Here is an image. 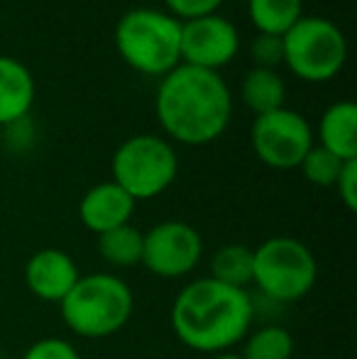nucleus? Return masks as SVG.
I'll return each instance as SVG.
<instances>
[{"label":"nucleus","instance_id":"nucleus-1","mask_svg":"<svg viewBox=\"0 0 357 359\" xmlns=\"http://www.w3.org/2000/svg\"><path fill=\"white\" fill-rule=\"evenodd\" d=\"M255 303L245 288L196 279L177 293L169 323L181 345L201 355L230 352L252 327Z\"/></svg>","mask_w":357,"mask_h":359},{"label":"nucleus","instance_id":"nucleus-2","mask_svg":"<svg viewBox=\"0 0 357 359\" xmlns=\"http://www.w3.org/2000/svg\"><path fill=\"white\" fill-rule=\"evenodd\" d=\"M154 110L169 137L201 147L225 133L233 115V95L220 74L179 64L162 76Z\"/></svg>","mask_w":357,"mask_h":359},{"label":"nucleus","instance_id":"nucleus-3","mask_svg":"<svg viewBox=\"0 0 357 359\" xmlns=\"http://www.w3.org/2000/svg\"><path fill=\"white\" fill-rule=\"evenodd\" d=\"M67 327L86 340H105L120 332L135 311L130 286L115 274H86L59 303Z\"/></svg>","mask_w":357,"mask_h":359},{"label":"nucleus","instance_id":"nucleus-4","mask_svg":"<svg viewBox=\"0 0 357 359\" xmlns=\"http://www.w3.org/2000/svg\"><path fill=\"white\" fill-rule=\"evenodd\" d=\"M115 49L135 72L167 76L181 64V20L154 8L130 10L115 27Z\"/></svg>","mask_w":357,"mask_h":359},{"label":"nucleus","instance_id":"nucleus-5","mask_svg":"<svg viewBox=\"0 0 357 359\" xmlns=\"http://www.w3.org/2000/svg\"><path fill=\"white\" fill-rule=\"evenodd\" d=\"M318 262L296 237H269L252 250V284L276 303H296L314 291Z\"/></svg>","mask_w":357,"mask_h":359},{"label":"nucleus","instance_id":"nucleus-6","mask_svg":"<svg viewBox=\"0 0 357 359\" xmlns=\"http://www.w3.org/2000/svg\"><path fill=\"white\" fill-rule=\"evenodd\" d=\"M113 179L128 196L149 201L162 196L177 181L179 156L174 147L157 135H135L113 154Z\"/></svg>","mask_w":357,"mask_h":359},{"label":"nucleus","instance_id":"nucleus-7","mask_svg":"<svg viewBox=\"0 0 357 359\" xmlns=\"http://www.w3.org/2000/svg\"><path fill=\"white\" fill-rule=\"evenodd\" d=\"M284 64L289 72L309 83H323L340 74L348 59V42L335 22L316 15H304L286 34Z\"/></svg>","mask_w":357,"mask_h":359},{"label":"nucleus","instance_id":"nucleus-8","mask_svg":"<svg viewBox=\"0 0 357 359\" xmlns=\"http://www.w3.org/2000/svg\"><path fill=\"white\" fill-rule=\"evenodd\" d=\"M250 144L257 159L271 169H299L304 156L314 147V130L296 110L279 108L255 115V123L250 128Z\"/></svg>","mask_w":357,"mask_h":359},{"label":"nucleus","instance_id":"nucleus-9","mask_svg":"<svg viewBox=\"0 0 357 359\" xmlns=\"http://www.w3.org/2000/svg\"><path fill=\"white\" fill-rule=\"evenodd\" d=\"M203 257V237L181 220L157 222L144 232L142 266L159 279H184Z\"/></svg>","mask_w":357,"mask_h":359},{"label":"nucleus","instance_id":"nucleus-10","mask_svg":"<svg viewBox=\"0 0 357 359\" xmlns=\"http://www.w3.org/2000/svg\"><path fill=\"white\" fill-rule=\"evenodd\" d=\"M238 49V29L220 15L213 13L181 22V64L218 74V69L233 62Z\"/></svg>","mask_w":357,"mask_h":359},{"label":"nucleus","instance_id":"nucleus-11","mask_svg":"<svg viewBox=\"0 0 357 359\" xmlns=\"http://www.w3.org/2000/svg\"><path fill=\"white\" fill-rule=\"evenodd\" d=\"M79 279L76 262L64 250H39L25 264V286L39 301L62 303Z\"/></svg>","mask_w":357,"mask_h":359},{"label":"nucleus","instance_id":"nucleus-12","mask_svg":"<svg viewBox=\"0 0 357 359\" xmlns=\"http://www.w3.org/2000/svg\"><path fill=\"white\" fill-rule=\"evenodd\" d=\"M135 213V198L128 196L115 181L95 184L83 194L79 203V217L93 235H103L120 225H128Z\"/></svg>","mask_w":357,"mask_h":359},{"label":"nucleus","instance_id":"nucleus-13","mask_svg":"<svg viewBox=\"0 0 357 359\" xmlns=\"http://www.w3.org/2000/svg\"><path fill=\"white\" fill-rule=\"evenodd\" d=\"M34 103V79L22 62L0 54V125L25 120Z\"/></svg>","mask_w":357,"mask_h":359},{"label":"nucleus","instance_id":"nucleus-14","mask_svg":"<svg viewBox=\"0 0 357 359\" xmlns=\"http://www.w3.org/2000/svg\"><path fill=\"white\" fill-rule=\"evenodd\" d=\"M321 147L333 151L338 159H357V105L353 100H338L323 113L318 125Z\"/></svg>","mask_w":357,"mask_h":359},{"label":"nucleus","instance_id":"nucleus-15","mask_svg":"<svg viewBox=\"0 0 357 359\" xmlns=\"http://www.w3.org/2000/svg\"><path fill=\"white\" fill-rule=\"evenodd\" d=\"M240 95L255 115L271 113V110L284 108V81L276 69L252 67L245 74Z\"/></svg>","mask_w":357,"mask_h":359},{"label":"nucleus","instance_id":"nucleus-16","mask_svg":"<svg viewBox=\"0 0 357 359\" xmlns=\"http://www.w3.org/2000/svg\"><path fill=\"white\" fill-rule=\"evenodd\" d=\"M142 247L144 232L130 222L98 235V255L118 269H133L142 264Z\"/></svg>","mask_w":357,"mask_h":359},{"label":"nucleus","instance_id":"nucleus-17","mask_svg":"<svg viewBox=\"0 0 357 359\" xmlns=\"http://www.w3.org/2000/svg\"><path fill=\"white\" fill-rule=\"evenodd\" d=\"M248 13L260 34H286L301 18V0H248Z\"/></svg>","mask_w":357,"mask_h":359},{"label":"nucleus","instance_id":"nucleus-18","mask_svg":"<svg viewBox=\"0 0 357 359\" xmlns=\"http://www.w3.org/2000/svg\"><path fill=\"white\" fill-rule=\"evenodd\" d=\"M210 279L248 291L252 284V250L245 245H225L215 250L210 257Z\"/></svg>","mask_w":357,"mask_h":359},{"label":"nucleus","instance_id":"nucleus-19","mask_svg":"<svg viewBox=\"0 0 357 359\" xmlns=\"http://www.w3.org/2000/svg\"><path fill=\"white\" fill-rule=\"evenodd\" d=\"M243 359H291L294 357V335L281 325H264L245 335Z\"/></svg>","mask_w":357,"mask_h":359},{"label":"nucleus","instance_id":"nucleus-20","mask_svg":"<svg viewBox=\"0 0 357 359\" xmlns=\"http://www.w3.org/2000/svg\"><path fill=\"white\" fill-rule=\"evenodd\" d=\"M345 161L338 159L333 151L323 149L321 144H314L309 149V154L304 156V161L299 164V169L304 171V176L311 181L314 186H321V189H330L338 181V174L343 169Z\"/></svg>","mask_w":357,"mask_h":359},{"label":"nucleus","instance_id":"nucleus-21","mask_svg":"<svg viewBox=\"0 0 357 359\" xmlns=\"http://www.w3.org/2000/svg\"><path fill=\"white\" fill-rule=\"evenodd\" d=\"M250 57H252L255 67L260 69H276L284 64V44L281 37L276 34H257L250 47Z\"/></svg>","mask_w":357,"mask_h":359},{"label":"nucleus","instance_id":"nucleus-22","mask_svg":"<svg viewBox=\"0 0 357 359\" xmlns=\"http://www.w3.org/2000/svg\"><path fill=\"white\" fill-rule=\"evenodd\" d=\"M22 359H81L76 347L64 337H42L25 350Z\"/></svg>","mask_w":357,"mask_h":359},{"label":"nucleus","instance_id":"nucleus-23","mask_svg":"<svg viewBox=\"0 0 357 359\" xmlns=\"http://www.w3.org/2000/svg\"><path fill=\"white\" fill-rule=\"evenodd\" d=\"M164 3H167L169 15H174V18L184 22V20L213 15L223 5V0H164Z\"/></svg>","mask_w":357,"mask_h":359},{"label":"nucleus","instance_id":"nucleus-24","mask_svg":"<svg viewBox=\"0 0 357 359\" xmlns=\"http://www.w3.org/2000/svg\"><path fill=\"white\" fill-rule=\"evenodd\" d=\"M333 189L338 191V196H340V201H343L345 208H348L350 213H355L357 210V159L345 161Z\"/></svg>","mask_w":357,"mask_h":359},{"label":"nucleus","instance_id":"nucleus-25","mask_svg":"<svg viewBox=\"0 0 357 359\" xmlns=\"http://www.w3.org/2000/svg\"><path fill=\"white\" fill-rule=\"evenodd\" d=\"M208 359H243V357H240V352L230 350V352H220V355H210Z\"/></svg>","mask_w":357,"mask_h":359}]
</instances>
